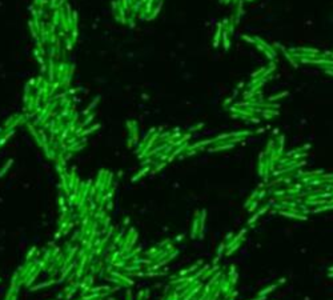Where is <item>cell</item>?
Instances as JSON below:
<instances>
[{"instance_id":"obj_1","label":"cell","mask_w":333,"mask_h":300,"mask_svg":"<svg viewBox=\"0 0 333 300\" xmlns=\"http://www.w3.org/2000/svg\"><path fill=\"white\" fill-rule=\"evenodd\" d=\"M221 33H223V26L221 23L217 24V30L215 32V36H213V47L217 48L220 45V41H221Z\"/></svg>"},{"instance_id":"obj_2","label":"cell","mask_w":333,"mask_h":300,"mask_svg":"<svg viewBox=\"0 0 333 300\" xmlns=\"http://www.w3.org/2000/svg\"><path fill=\"white\" fill-rule=\"evenodd\" d=\"M221 41H223V45H224V50H225V51L229 50V45H231V36H229V33H228V31H227L225 28H223Z\"/></svg>"},{"instance_id":"obj_3","label":"cell","mask_w":333,"mask_h":300,"mask_svg":"<svg viewBox=\"0 0 333 300\" xmlns=\"http://www.w3.org/2000/svg\"><path fill=\"white\" fill-rule=\"evenodd\" d=\"M286 95H288V92H281V93H279V95H275V96H271L269 97V100L268 102H273V100H277V99H281V97H285Z\"/></svg>"},{"instance_id":"obj_4","label":"cell","mask_w":333,"mask_h":300,"mask_svg":"<svg viewBox=\"0 0 333 300\" xmlns=\"http://www.w3.org/2000/svg\"><path fill=\"white\" fill-rule=\"evenodd\" d=\"M276 287H277V284H273V285H271V287L265 288L264 291H261V292H260V294H258V295H260V296H262V295H265V294H269V292H271V291H273V289H275Z\"/></svg>"},{"instance_id":"obj_5","label":"cell","mask_w":333,"mask_h":300,"mask_svg":"<svg viewBox=\"0 0 333 300\" xmlns=\"http://www.w3.org/2000/svg\"><path fill=\"white\" fill-rule=\"evenodd\" d=\"M243 39L247 41V43H252V44H255V39L253 37H251V36H248V35H243Z\"/></svg>"},{"instance_id":"obj_6","label":"cell","mask_w":333,"mask_h":300,"mask_svg":"<svg viewBox=\"0 0 333 300\" xmlns=\"http://www.w3.org/2000/svg\"><path fill=\"white\" fill-rule=\"evenodd\" d=\"M247 120H249L251 123H255V124H258V123H260V119H258V117H256V116H249Z\"/></svg>"},{"instance_id":"obj_7","label":"cell","mask_w":333,"mask_h":300,"mask_svg":"<svg viewBox=\"0 0 333 300\" xmlns=\"http://www.w3.org/2000/svg\"><path fill=\"white\" fill-rule=\"evenodd\" d=\"M258 216H260V215H258L257 212H256V214H255L253 216H252V219H249V220H248V224L251 225V224H252V223H253V222H256V220H257V219H258Z\"/></svg>"},{"instance_id":"obj_8","label":"cell","mask_w":333,"mask_h":300,"mask_svg":"<svg viewBox=\"0 0 333 300\" xmlns=\"http://www.w3.org/2000/svg\"><path fill=\"white\" fill-rule=\"evenodd\" d=\"M233 100V97H228V99L225 100V102H224V106H228V104H229L231 102H232Z\"/></svg>"},{"instance_id":"obj_9","label":"cell","mask_w":333,"mask_h":300,"mask_svg":"<svg viewBox=\"0 0 333 300\" xmlns=\"http://www.w3.org/2000/svg\"><path fill=\"white\" fill-rule=\"evenodd\" d=\"M243 85H244V83H243V82H241V83H240V84H239V85H237V88H241V87H243Z\"/></svg>"}]
</instances>
